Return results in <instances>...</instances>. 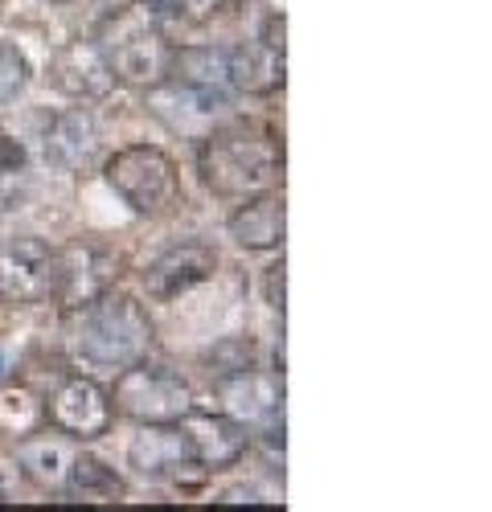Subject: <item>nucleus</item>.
Returning a JSON list of instances; mask_svg holds the SVG:
<instances>
[{
  "label": "nucleus",
  "mask_w": 492,
  "mask_h": 512,
  "mask_svg": "<svg viewBox=\"0 0 492 512\" xmlns=\"http://www.w3.org/2000/svg\"><path fill=\"white\" fill-rule=\"evenodd\" d=\"M201 181L222 201L267 193L283 177V140L259 119H226L201 136Z\"/></svg>",
  "instance_id": "1"
},
{
  "label": "nucleus",
  "mask_w": 492,
  "mask_h": 512,
  "mask_svg": "<svg viewBox=\"0 0 492 512\" xmlns=\"http://www.w3.org/2000/svg\"><path fill=\"white\" fill-rule=\"evenodd\" d=\"M156 345V328L144 304L128 291H99L95 300L70 308L66 316V349L82 365L128 369L144 361Z\"/></svg>",
  "instance_id": "2"
},
{
  "label": "nucleus",
  "mask_w": 492,
  "mask_h": 512,
  "mask_svg": "<svg viewBox=\"0 0 492 512\" xmlns=\"http://www.w3.org/2000/svg\"><path fill=\"white\" fill-rule=\"evenodd\" d=\"M91 41L99 46L115 82H123V87L152 91L160 82H169L173 46H169V37L160 33L156 13L148 5H123V9L107 13Z\"/></svg>",
  "instance_id": "3"
},
{
  "label": "nucleus",
  "mask_w": 492,
  "mask_h": 512,
  "mask_svg": "<svg viewBox=\"0 0 492 512\" xmlns=\"http://www.w3.org/2000/svg\"><path fill=\"white\" fill-rule=\"evenodd\" d=\"M103 177L115 189V197L140 218H160L181 201V177L173 156L156 144H128L115 156H107Z\"/></svg>",
  "instance_id": "4"
},
{
  "label": "nucleus",
  "mask_w": 492,
  "mask_h": 512,
  "mask_svg": "<svg viewBox=\"0 0 492 512\" xmlns=\"http://www.w3.org/2000/svg\"><path fill=\"white\" fill-rule=\"evenodd\" d=\"M111 406H115V414L144 426V422H181L197 402H193V390L181 373L164 369V365H148V357H144L115 377Z\"/></svg>",
  "instance_id": "5"
},
{
  "label": "nucleus",
  "mask_w": 492,
  "mask_h": 512,
  "mask_svg": "<svg viewBox=\"0 0 492 512\" xmlns=\"http://www.w3.org/2000/svg\"><path fill=\"white\" fill-rule=\"evenodd\" d=\"M58 250L33 234L0 242V304L37 308L58 300Z\"/></svg>",
  "instance_id": "6"
},
{
  "label": "nucleus",
  "mask_w": 492,
  "mask_h": 512,
  "mask_svg": "<svg viewBox=\"0 0 492 512\" xmlns=\"http://www.w3.org/2000/svg\"><path fill=\"white\" fill-rule=\"evenodd\" d=\"M214 398L222 414H230L242 426H263L271 443L283 447V373H267L255 365L218 373Z\"/></svg>",
  "instance_id": "7"
},
{
  "label": "nucleus",
  "mask_w": 492,
  "mask_h": 512,
  "mask_svg": "<svg viewBox=\"0 0 492 512\" xmlns=\"http://www.w3.org/2000/svg\"><path fill=\"white\" fill-rule=\"evenodd\" d=\"M46 414H50V426L58 435L78 439V443L103 439L115 422L111 390H103L95 377H66L46 398Z\"/></svg>",
  "instance_id": "8"
},
{
  "label": "nucleus",
  "mask_w": 492,
  "mask_h": 512,
  "mask_svg": "<svg viewBox=\"0 0 492 512\" xmlns=\"http://www.w3.org/2000/svg\"><path fill=\"white\" fill-rule=\"evenodd\" d=\"M148 107L160 123H169V132L201 140L230 111V99H226V91H201V87H185V82H160V87L148 91Z\"/></svg>",
  "instance_id": "9"
},
{
  "label": "nucleus",
  "mask_w": 492,
  "mask_h": 512,
  "mask_svg": "<svg viewBox=\"0 0 492 512\" xmlns=\"http://www.w3.org/2000/svg\"><path fill=\"white\" fill-rule=\"evenodd\" d=\"M214 271H218V250L210 242L189 238V242H177V246L156 254L144 271V287L156 304H169L177 295L193 291L197 283H205Z\"/></svg>",
  "instance_id": "10"
},
{
  "label": "nucleus",
  "mask_w": 492,
  "mask_h": 512,
  "mask_svg": "<svg viewBox=\"0 0 492 512\" xmlns=\"http://www.w3.org/2000/svg\"><path fill=\"white\" fill-rule=\"evenodd\" d=\"M181 431L189 439V451H193V463L210 467V472H218V467H234L246 447H251V435H246V426L234 422L230 414L222 410H189L181 418Z\"/></svg>",
  "instance_id": "11"
},
{
  "label": "nucleus",
  "mask_w": 492,
  "mask_h": 512,
  "mask_svg": "<svg viewBox=\"0 0 492 512\" xmlns=\"http://www.w3.org/2000/svg\"><path fill=\"white\" fill-rule=\"evenodd\" d=\"M41 148H46V160L62 168V173H87L99 160V123L91 107H66L62 115H54Z\"/></svg>",
  "instance_id": "12"
},
{
  "label": "nucleus",
  "mask_w": 492,
  "mask_h": 512,
  "mask_svg": "<svg viewBox=\"0 0 492 512\" xmlns=\"http://www.w3.org/2000/svg\"><path fill=\"white\" fill-rule=\"evenodd\" d=\"M50 82L74 99H103L115 87V74L95 41H66L50 62Z\"/></svg>",
  "instance_id": "13"
},
{
  "label": "nucleus",
  "mask_w": 492,
  "mask_h": 512,
  "mask_svg": "<svg viewBox=\"0 0 492 512\" xmlns=\"http://www.w3.org/2000/svg\"><path fill=\"white\" fill-rule=\"evenodd\" d=\"M185 463H193V451L181 422H144L128 447V467L144 480H164Z\"/></svg>",
  "instance_id": "14"
},
{
  "label": "nucleus",
  "mask_w": 492,
  "mask_h": 512,
  "mask_svg": "<svg viewBox=\"0 0 492 512\" xmlns=\"http://www.w3.org/2000/svg\"><path fill=\"white\" fill-rule=\"evenodd\" d=\"M58 267H62V275H58V304L66 312L78 308V304H87V300H95V295L107 291L111 279H115L111 254L99 250V246H87V242L70 246V250H58Z\"/></svg>",
  "instance_id": "15"
},
{
  "label": "nucleus",
  "mask_w": 492,
  "mask_h": 512,
  "mask_svg": "<svg viewBox=\"0 0 492 512\" xmlns=\"http://www.w3.org/2000/svg\"><path fill=\"white\" fill-rule=\"evenodd\" d=\"M230 238L242 250H279L287 234V205L279 193H255L246 197L238 213H230Z\"/></svg>",
  "instance_id": "16"
},
{
  "label": "nucleus",
  "mask_w": 492,
  "mask_h": 512,
  "mask_svg": "<svg viewBox=\"0 0 492 512\" xmlns=\"http://www.w3.org/2000/svg\"><path fill=\"white\" fill-rule=\"evenodd\" d=\"M226 70H230V87L242 95H275L283 91V54L267 50L263 41H242V46L226 50Z\"/></svg>",
  "instance_id": "17"
},
{
  "label": "nucleus",
  "mask_w": 492,
  "mask_h": 512,
  "mask_svg": "<svg viewBox=\"0 0 492 512\" xmlns=\"http://www.w3.org/2000/svg\"><path fill=\"white\" fill-rule=\"evenodd\" d=\"M70 459H74L70 447L54 435H37V439L17 443V463L37 488H62L66 472H70Z\"/></svg>",
  "instance_id": "18"
},
{
  "label": "nucleus",
  "mask_w": 492,
  "mask_h": 512,
  "mask_svg": "<svg viewBox=\"0 0 492 512\" xmlns=\"http://www.w3.org/2000/svg\"><path fill=\"white\" fill-rule=\"evenodd\" d=\"M169 78L185 82V87H201V91H226L230 87L226 50H218V46H185V50H173Z\"/></svg>",
  "instance_id": "19"
},
{
  "label": "nucleus",
  "mask_w": 492,
  "mask_h": 512,
  "mask_svg": "<svg viewBox=\"0 0 492 512\" xmlns=\"http://www.w3.org/2000/svg\"><path fill=\"white\" fill-rule=\"evenodd\" d=\"M62 488L74 500H87V504H107V500H123V496H128V484H123L111 472V467L103 459H95V455H74Z\"/></svg>",
  "instance_id": "20"
},
{
  "label": "nucleus",
  "mask_w": 492,
  "mask_h": 512,
  "mask_svg": "<svg viewBox=\"0 0 492 512\" xmlns=\"http://www.w3.org/2000/svg\"><path fill=\"white\" fill-rule=\"evenodd\" d=\"M29 87V62L17 46L0 41V103H13Z\"/></svg>",
  "instance_id": "21"
},
{
  "label": "nucleus",
  "mask_w": 492,
  "mask_h": 512,
  "mask_svg": "<svg viewBox=\"0 0 492 512\" xmlns=\"http://www.w3.org/2000/svg\"><path fill=\"white\" fill-rule=\"evenodd\" d=\"M226 0H148V9L160 17H177V21H210L214 13H222Z\"/></svg>",
  "instance_id": "22"
},
{
  "label": "nucleus",
  "mask_w": 492,
  "mask_h": 512,
  "mask_svg": "<svg viewBox=\"0 0 492 512\" xmlns=\"http://www.w3.org/2000/svg\"><path fill=\"white\" fill-rule=\"evenodd\" d=\"M283 283H287V267H283V259H279V263H271V267L263 271V295H267V308H271V312H279V316H283Z\"/></svg>",
  "instance_id": "23"
},
{
  "label": "nucleus",
  "mask_w": 492,
  "mask_h": 512,
  "mask_svg": "<svg viewBox=\"0 0 492 512\" xmlns=\"http://www.w3.org/2000/svg\"><path fill=\"white\" fill-rule=\"evenodd\" d=\"M283 37H287V21H283V13H271V17L263 21V37H259V41H263L267 50L283 54V50H287V41H283Z\"/></svg>",
  "instance_id": "24"
},
{
  "label": "nucleus",
  "mask_w": 492,
  "mask_h": 512,
  "mask_svg": "<svg viewBox=\"0 0 492 512\" xmlns=\"http://www.w3.org/2000/svg\"><path fill=\"white\" fill-rule=\"evenodd\" d=\"M25 164V152L17 140H9L5 132H0V173H17V168Z\"/></svg>",
  "instance_id": "25"
},
{
  "label": "nucleus",
  "mask_w": 492,
  "mask_h": 512,
  "mask_svg": "<svg viewBox=\"0 0 492 512\" xmlns=\"http://www.w3.org/2000/svg\"><path fill=\"white\" fill-rule=\"evenodd\" d=\"M0 373H5V357H0Z\"/></svg>",
  "instance_id": "26"
},
{
  "label": "nucleus",
  "mask_w": 492,
  "mask_h": 512,
  "mask_svg": "<svg viewBox=\"0 0 492 512\" xmlns=\"http://www.w3.org/2000/svg\"><path fill=\"white\" fill-rule=\"evenodd\" d=\"M0 496H5V488H0Z\"/></svg>",
  "instance_id": "27"
}]
</instances>
